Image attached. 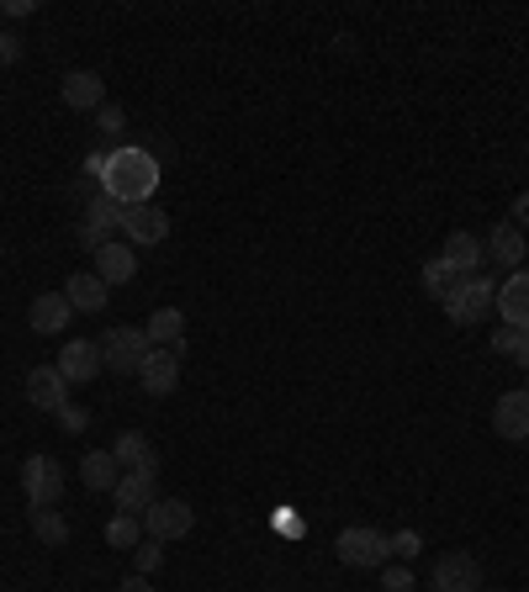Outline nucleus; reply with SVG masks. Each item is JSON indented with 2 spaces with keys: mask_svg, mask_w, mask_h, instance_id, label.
Listing matches in <instances>:
<instances>
[{
  "mask_svg": "<svg viewBox=\"0 0 529 592\" xmlns=\"http://www.w3.org/2000/svg\"><path fill=\"white\" fill-rule=\"evenodd\" d=\"M101 186H106V197L117 201V206H143V201H154V191H160V159L149 154V149H117V154H106Z\"/></svg>",
  "mask_w": 529,
  "mask_h": 592,
  "instance_id": "f257e3e1",
  "label": "nucleus"
},
{
  "mask_svg": "<svg viewBox=\"0 0 529 592\" xmlns=\"http://www.w3.org/2000/svg\"><path fill=\"white\" fill-rule=\"evenodd\" d=\"M450 323H482V317L497 307V280L492 276H471V280H455L450 297L440 302Z\"/></svg>",
  "mask_w": 529,
  "mask_h": 592,
  "instance_id": "f03ea898",
  "label": "nucleus"
},
{
  "mask_svg": "<svg viewBox=\"0 0 529 592\" xmlns=\"http://www.w3.org/2000/svg\"><path fill=\"white\" fill-rule=\"evenodd\" d=\"M333 551L344 566H355V571H370V566H387V555H392V540L381 534V529H370V524H350L339 540H333Z\"/></svg>",
  "mask_w": 529,
  "mask_h": 592,
  "instance_id": "7ed1b4c3",
  "label": "nucleus"
},
{
  "mask_svg": "<svg viewBox=\"0 0 529 592\" xmlns=\"http://www.w3.org/2000/svg\"><path fill=\"white\" fill-rule=\"evenodd\" d=\"M149 333L143 328H112L106 339H101V365L106 370H117V376H138V365L149 360Z\"/></svg>",
  "mask_w": 529,
  "mask_h": 592,
  "instance_id": "20e7f679",
  "label": "nucleus"
},
{
  "mask_svg": "<svg viewBox=\"0 0 529 592\" xmlns=\"http://www.w3.org/2000/svg\"><path fill=\"white\" fill-rule=\"evenodd\" d=\"M191 524H197V508H191V503H180V497H160V503L143 514V534H149V540H186Z\"/></svg>",
  "mask_w": 529,
  "mask_h": 592,
  "instance_id": "39448f33",
  "label": "nucleus"
},
{
  "mask_svg": "<svg viewBox=\"0 0 529 592\" xmlns=\"http://www.w3.org/2000/svg\"><path fill=\"white\" fill-rule=\"evenodd\" d=\"M434 592H482V560L466 551H445L434 560Z\"/></svg>",
  "mask_w": 529,
  "mask_h": 592,
  "instance_id": "423d86ee",
  "label": "nucleus"
},
{
  "mask_svg": "<svg viewBox=\"0 0 529 592\" xmlns=\"http://www.w3.org/2000/svg\"><path fill=\"white\" fill-rule=\"evenodd\" d=\"M22 487H27V503H33V508H53V503L64 497V471H59V461L33 455V461L22 466Z\"/></svg>",
  "mask_w": 529,
  "mask_h": 592,
  "instance_id": "0eeeda50",
  "label": "nucleus"
},
{
  "mask_svg": "<svg viewBox=\"0 0 529 592\" xmlns=\"http://www.w3.org/2000/svg\"><path fill=\"white\" fill-rule=\"evenodd\" d=\"M123 234L127 243H138V249H154L169 238V212L154 206V201H143V206H123Z\"/></svg>",
  "mask_w": 529,
  "mask_h": 592,
  "instance_id": "6e6552de",
  "label": "nucleus"
},
{
  "mask_svg": "<svg viewBox=\"0 0 529 592\" xmlns=\"http://www.w3.org/2000/svg\"><path fill=\"white\" fill-rule=\"evenodd\" d=\"M154 471H123V481L112 487V503H117V514H149L154 503H160V492H154Z\"/></svg>",
  "mask_w": 529,
  "mask_h": 592,
  "instance_id": "1a4fd4ad",
  "label": "nucleus"
},
{
  "mask_svg": "<svg viewBox=\"0 0 529 592\" xmlns=\"http://www.w3.org/2000/svg\"><path fill=\"white\" fill-rule=\"evenodd\" d=\"M27 402L42 407V413H59V407L70 402L64 370H59V365H33V370H27Z\"/></svg>",
  "mask_w": 529,
  "mask_h": 592,
  "instance_id": "9d476101",
  "label": "nucleus"
},
{
  "mask_svg": "<svg viewBox=\"0 0 529 592\" xmlns=\"http://www.w3.org/2000/svg\"><path fill=\"white\" fill-rule=\"evenodd\" d=\"M59 370H64L70 387L96 381V370H106V365H101V344H96V339H70V344L59 350Z\"/></svg>",
  "mask_w": 529,
  "mask_h": 592,
  "instance_id": "9b49d317",
  "label": "nucleus"
},
{
  "mask_svg": "<svg viewBox=\"0 0 529 592\" xmlns=\"http://www.w3.org/2000/svg\"><path fill=\"white\" fill-rule=\"evenodd\" d=\"M482 254H488V243L477 234H450L445 238V249H440V260H445L450 270H455V280H471V276H482Z\"/></svg>",
  "mask_w": 529,
  "mask_h": 592,
  "instance_id": "f8f14e48",
  "label": "nucleus"
},
{
  "mask_svg": "<svg viewBox=\"0 0 529 592\" xmlns=\"http://www.w3.org/2000/svg\"><path fill=\"white\" fill-rule=\"evenodd\" d=\"M138 381L149 396H169L180 387V350H149V360L138 365Z\"/></svg>",
  "mask_w": 529,
  "mask_h": 592,
  "instance_id": "ddd939ff",
  "label": "nucleus"
},
{
  "mask_svg": "<svg viewBox=\"0 0 529 592\" xmlns=\"http://www.w3.org/2000/svg\"><path fill=\"white\" fill-rule=\"evenodd\" d=\"M59 96H64L70 112H101L106 106V85H101V75H90V70H70L64 85H59Z\"/></svg>",
  "mask_w": 529,
  "mask_h": 592,
  "instance_id": "4468645a",
  "label": "nucleus"
},
{
  "mask_svg": "<svg viewBox=\"0 0 529 592\" xmlns=\"http://www.w3.org/2000/svg\"><path fill=\"white\" fill-rule=\"evenodd\" d=\"M70 317H75V307H70V297H64V291H42V297H33L27 323H33V333L53 339V333H64V328H70Z\"/></svg>",
  "mask_w": 529,
  "mask_h": 592,
  "instance_id": "2eb2a0df",
  "label": "nucleus"
},
{
  "mask_svg": "<svg viewBox=\"0 0 529 592\" xmlns=\"http://www.w3.org/2000/svg\"><path fill=\"white\" fill-rule=\"evenodd\" d=\"M96 276L106 280V286H123V280L138 276V254H133V243H96Z\"/></svg>",
  "mask_w": 529,
  "mask_h": 592,
  "instance_id": "dca6fc26",
  "label": "nucleus"
},
{
  "mask_svg": "<svg viewBox=\"0 0 529 592\" xmlns=\"http://www.w3.org/2000/svg\"><path fill=\"white\" fill-rule=\"evenodd\" d=\"M64 297H70L75 313H101V307L112 302V286L96 276V270H75V276L64 280Z\"/></svg>",
  "mask_w": 529,
  "mask_h": 592,
  "instance_id": "f3484780",
  "label": "nucleus"
},
{
  "mask_svg": "<svg viewBox=\"0 0 529 592\" xmlns=\"http://www.w3.org/2000/svg\"><path fill=\"white\" fill-rule=\"evenodd\" d=\"M482 243H488V254L497 260V265H508V270H525V254H529V249H525V228H519L514 217H508V223H497V228H492Z\"/></svg>",
  "mask_w": 529,
  "mask_h": 592,
  "instance_id": "a211bd4d",
  "label": "nucleus"
},
{
  "mask_svg": "<svg viewBox=\"0 0 529 592\" xmlns=\"http://www.w3.org/2000/svg\"><path fill=\"white\" fill-rule=\"evenodd\" d=\"M492 429L503 439H529V392H503L492 407Z\"/></svg>",
  "mask_w": 529,
  "mask_h": 592,
  "instance_id": "6ab92c4d",
  "label": "nucleus"
},
{
  "mask_svg": "<svg viewBox=\"0 0 529 592\" xmlns=\"http://www.w3.org/2000/svg\"><path fill=\"white\" fill-rule=\"evenodd\" d=\"M497 313L508 328H529V270H514L497 286Z\"/></svg>",
  "mask_w": 529,
  "mask_h": 592,
  "instance_id": "aec40b11",
  "label": "nucleus"
},
{
  "mask_svg": "<svg viewBox=\"0 0 529 592\" xmlns=\"http://www.w3.org/2000/svg\"><path fill=\"white\" fill-rule=\"evenodd\" d=\"M112 455H117V466H123V471H154V476H160V455H154V444L138 434V429L117 434Z\"/></svg>",
  "mask_w": 529,
  "mask_h": 592,
  "instance_id": "412c9836",
  "label": "nucleus"
},
{
  "mask_svg": "<svg viewBox=\"0 0 529 592\" xmlns=\"http://www.w3.org/2000/svg\"><path fill=\"white\" fill-rule=\"evenodd\" d=\"M143 333H149L154 350H180V355H186V313H180V307H160V313L149 317Z\"/></svg>",
  "mask_w": 529,
  "mask_h": 592,
  "instance_id": "4be33fe9",
  "label": "nucleus"
},
{
  "mask_svg": "<svg viewBox=\"0 0 529 592\" xmlns=\"http://www.w3.org/2000/svg\"><path fill=\"white\" fill-rule=\"evenodd\" d=\"M80 481L90 492H112L117 481H123V466H117V455L112 450H90L80 461Z\"/></svg>",
  "mask_w": 529,
  "mask_h": 592,
  "instance_id": "5701e85b",
  "label": "nucleus"
},
{
  "mask_svg": "<svg viewBox=\"0 0 529 592\" xmlns=\"http://www.w3.org/2000/svg\"><path fill=\"white\" fill-rule=\"evenodd\" d=\"M112 228H123V206H117L112 197H101L96 206H90V217H85V238H90V243H106Z\"/></svg>",
  "mask_w": 529,
  "mask_h": 592,
  "instance_id": "b1692460",
  "label": "nucleus"
},
{
  "mask_svg": "<svg viewBox=\"0 0 529 592\" xmlns=\"http://www.w3.org/2000/svg\"><path fill=\"white\" fill-rule=\"evenodd\" d=\"M33 529H38L42 545H70V524H64V514H53V508H33Z\"/></svg>",
  "mask_w": 529,
  "mask_h": 592,
  "instance_id": "393cba45",
  "label": "nucleus"
},
{
  "mask_svg": "<svg viewBox=\"0 0 529 592\" xmlns=\"http://www.w3.org/2000/svg\"><path fill=\"white\" fill-rule=\"evenodd\" d=\"M143 524H138V514H117L112 524H106V545H117V551H138L143 540Z\"/></svg>",
  "mask_w": 529,
  "mask_h": 592,
  "instance_id": "a878e982",
  "label": "nucleus"
},
{
  "mask_svg": "<svg viewBox=\"0 0 529 592\" xmlns=\"http://www.w3.org/2000/svg\"><path fill=\"white\" fill-rule=\"evenodd\" d=\"M450 286H455V270H450L445 260H429V265H424V291H429L434 302H445Z\"/></svg>",
  "mask_w": 529,
  "mask_h": 592,
  "instance_id": "bb28decb",
  "label": "nucleus"
},
{
  "mask_svg": "<svg viewBox=\"0 0 529 592\" xmlns=\"http://www.w3.org/2000/svg\"><path fill=\"white\" fill-rule=\"evenodd\" d=\"M96 127H101L106 138H123V133H127V117H123V106H112V101H106V106L96 112Z\"/></svg>",
  "mask_w": 529,
  "mask_h": 592,
  "instance_id": "cd10ccee",
  "label": "nucleus"
},
{
  "mask_svg": "<svg viewBox=\"0 0 529 592\" xmlns=\"http://www.w3.org/2000/svg\"><path fill=\"white\" fill-rule=\"evenodd\" d=\"M138 577H149V571H160V560H164V540H143L138 545Z\"/></svg>",
  "mask_w": 529,
  "mask_h": 592,
  "instance_id": "c85d7f7f",
  "label": "nucleus"
},
{
  "mask_svg": "<svg viewBox=\"0 0 529 592\" xmlns=\"http://www.w3.org/2000/svg\"><path fill=\"white\" fill-rule=\"evenodd\" d=\"M59 429H64V434H85V429H90V413L75 407V402H64V407H59Z\"/></svg>",
  "mask_w": 529,
  "mask_h": 592,
  "instance_id": "c756f323",
  "label": "nucleus"
},
{
  "mask_svg": "<svg viewBox=\"0 0 529 592\" xmlns=\"http://www.w3.org/2000/svg\"><path fill=\"white\" fill-rule=\"evenodd\" d=\"M418 551H424V534H418V529H398V534H392V555H398V560H413Z\"/></svg>",
  "mask_w": 529,
  "mask_h": 592,
  "instance_id": "7c9ffc66",
  "label": "nucleus"
},
{
  "mask_svg": "<svg viewBox=\"0 0 529 592\" xmlns=\"http://www.w3.org/2000/svg\"><path fill=\"white\" fill-rule=\"evenodd\" d=\"M381 592H413V571L407 566H387L381 571Z\"/></svg>",
  "mask_w": 529,
  "mask_h": 592,
  "instance_id": "2f4dec72",
  "label": "nucleus"
},
{
  "mask_svg": "<svg viewBox=\"0 0 529 592\" xmlns=\"http://www.w3.org/2000/svg\"><path fill=\"white\" fill-rule=\"evenodd\" d=\"M519 333H525V328H508V323H503V328L492 333V350H497V355H514V344H519Z\"/></svg>",
  "mask_w": 529,
  "mask_h": 592,
  "instance_id": "473e14b6",
  "label": "nucleus"
},
{
  "mask_svg": "<svg viewBox=\"0 0 529 592\" xmlns=\"http://www.w3.org/2000/svg\"><path fill=\"white\" fill-rule=\"evenodd\" d=\"M16 59H22V38H16V33H11V38L0 33V64H16Z\"/></svg>",
  "mask_w": 529,
  "mask_h": 592,
  "instance_id": "72a5a7b5",
  "label": "nucleus"
},
{
  "mask_svg": "<svg viewBox=\"0 0 529 592\" xmlns=\"http://www.w3.org/2000/svg\"><path fill=\"white\" fill-rule=\"evenodd\" d=\"M38 11V0H5L0 5V16H33Z\"/></svg>",
  "mask_w": 529,
  "mask_h": 592,
  "instance_id": "f704fd0d",
  "label": "nucleus"
},
{
  "mask_svg": "<svg viewBox=\"0 0 529 592\" xmlns=\"http://www.w3.org/2000/svg\"><path fill=\"white\" fill-rule=\"evenodd\" d=\"M514 223H519V228H525V234H529V191H525V197H519V201H514Z\"/></svg>",
  "mask_w": 529,
  "mask_h": 592,
  "instance_id": "c9c22d12",
  "label": "nucleus"
},
{
  "mask_svg": "<svg viewBox=\"0 0 529 592\" xmlns=\"http://www.w3.org/2000/svg\"><path fill=\"white\" fill-rule=\"evenodd\" d=\"M514 360H519V365H525V370H529V328H525V333H519V344H514Z\"/></svg>",
  "mask_w": 529,
  "mask_h": 592,
  "instance_id": "e433bc0d",
  "label": "nucleus"
},
{
  "mask_svg": "<svg viewBox=\"0 0 529 592\" xmlns=\"http://www.w3.org/2000/svg\"><path fill=\"white\" fill-rule=\"evenodd\" d=\"M117 592H154V588H149V577H127Z\"/></svg>",
  "mask_w": 529,
  "mask_h": 592,
  "instance_id": "4c0bfd02",
  "label": "nucleus"
},
{
  "mask_svg": "<svg viewBox=\"0 0 529 592\" xmlns=\"http://www.w3.org/2000/svg\"><path fill=\"white\" fill-rule=\"evenodd\" d=\"M482 592H497V588H482Z\"/></svg>",
  "mask_w": 529,
  "mask_h": 592,
  "instance_id": "58836bf2",
  "label": "nucleus"
},
{
  "mask_svg": "<svg viewBox=\"0 0 529 592\" xmlns=\"http://www.w3.org/2000/svg\"><path fill=\"white\" fill-rule=\"evenodd\" d=\"M0 22H5V16H0Z\"/></svg>",
  "mask_w": 529,
  "mask_h": 592,
  "instance_id": "ea45409f",
  "label": "nucleus"
},
{
  "mask_svg": "<svg viewBox=\"0 0 529 592\" xmlns=\"http://www.w3.org/2000/svg\"><path fill=\"white\" fill-rule=\"evenodd\" d=\"M525 392H529V387H525Z\"/></svg>",
  "mask_w": 529,
  "mask_h": 592,
  "instance_id": "a19ab883",
  "label": "nucleus"
}]
</instances>
